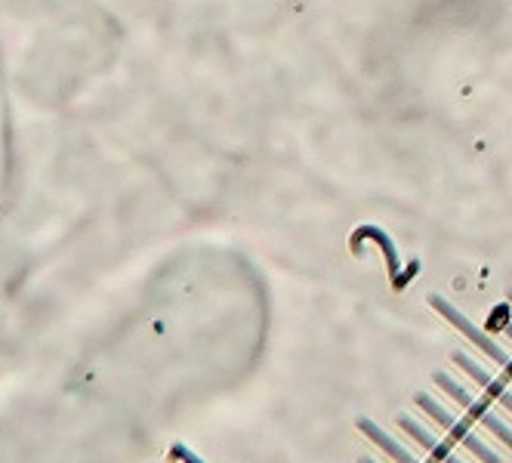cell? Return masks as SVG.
<instances>
[{
	"mask_svg": "<svg viewBox=\"0 0 512 463\" xmlns=\"http://www.w3.org/2000/svg\"><path fill=\"white\" fill-rule=\"evenodd\" d=\"M414 402H417V408H420V411H426L438 426H445V430L451 433V439H457L466 451H472V454L479 457L482 463H503V460H500V454H494V451H491L479 436H472V433H469V426H466V423H460L451 411H445V408L438 405L429 393H417V396H414Z\"/></svg>",
	"mask_w": 512,
	"mask_h": 463,
	"instance_id": "obj_2",
	"label": "cell"
},
{
	"mask_svg": "<svg viewBox=\"0 0 512 463\" xmlns=\"http://www.w3.org/2000/svg\"><path fill=\"white\" fill-rule=\"evenodd\" d=\"M432 383H435L438 389H445V393H448L460 408H466V411H469V417H472V420H479V423L485 426V430H488V433H494L506 448H512V430H509V426H506L497 414H491V411H488V405L475 402V399L466 393V389H463L454 377H448L445 371H435V374H432Z\"/></svg>",
	"mask_w": 512,
	"mask_h": 463,
	"instance_id": "obj_3",
	"label": "cell"
},
{
	"mask_svg": "<svg viewBox=\"0 0 512 463\" xmlns=\"http://www.w3.org/2000/svg\"><path fill=\"white\" fill-rule=\"evenodd\" d=\"M355 426H358V433H361V436H368V439H371L377 448H383V451H386V454H389L395 463H420V460H417V457H414L408 448H401V445H398V442H395V439H392V436L383 430V426H377L374 420L361 417Z\"/></svg>",
	"mask_w": 512,
	"mask_h": 463,
	"instance_id": "obj_6",
	"label": "cell"
},
{
	"mask_svg": "<svg viewBox=\"0 0 512 463\" xmlns=\"http://www.w3.org/2000/svg\"><path fill=\"white\" fill-rule=\"evenodd\" d=\"M509 303H512V291H509Z\"/></svg>",
	"mask_w": 512,
	"mask_h": 463,
	"instance_id": "obj_9",
	"label": "cell"
},
{
	"mask_svg": "<svg viewBox=\"0 0 512 463\" xmlns=\"http://www.w3.org/2000/svg\"><path fill=\"white\" fill-rule=\"evenodd\" d=\"M358 463H377V460H371V457H361Z\"/></svg>",
	"mask_w": 512,
	"mask_h": 463,
	"instance_id": "obj_8",
	"label": "cell"
},
{
	"mask_svg": "<svg viewBox=\"0 0 512 463\" xmlns=\"http://www.w3.org/2000/svg\"><path fill=\"white\" fill-rule=\"evenodd\" d=\"M398 426H401V430H405L408 436H414V442H420L432 457H438V460H442V463H463L460 460V454H454L442 439H438V436H432L429 430H426V426H420L414 417H408V414H401L398 417Z\"/></svg>",
	"mask_w": 512,
	"mask_h": 463,
	"instance_id": "obj_5",
	"label": "cell"
},
{
	"mask_svg": "<svg viewBox=\"0 0 512 463\" xmlns=\"http://www.w3.org/2000/svg\"><path fill=\"white\" fill-rule=\"evenodd\" d=\"M451 362H454L457 368H463V371H466V374H469L475 383H479V386L485 389L488 396H494V399H497V402H500V405H503V408L512 414V393H509V389H506V386H503L497 377H491V374H488V371H485L479 362H472L469 355H466V352H460V349H457V352H451Z\"/></svg>",
	"mask_w": 512,
	"mask_h": 463,
	"instance_id": "obj_4",
	"label": "cell"
},
{
	"mask_svg": "<svg viewBox=\"0 0 512 463\" xmlns=\"http://www.w3.org/2000/svg\"><path fill=\"white\" fill-rule=\"evenodd\" d=\"M503 334H509V340H512V322H509V325H503Z\"/></svg>",
	"mask_w": 512,
	"mask_h": 463,
	"instance_id": "obj_7",
	"label": "cell"
},
{
	"mask_svg": "<svg viewBox=\"0 0 512 463\" xmlns=\"http://www.w3.org/2000/svg\"><path fill=\"white\" fill-rule=\"evenodd\" d=\"M429 306H432L438 315H442V318H448V322H451V325H454V328H457V331H460L472 346H479L491 362H497L506 374H512V355H509L506 349H500V346H497L485 331L475 328V325L469 322V318H466L454 303H448L445 297H435V294H432V297H429Z\"/></svg>",
	"mask_w": 512,
	"mask_h": 463,
	"instance_id": "obj_1",
	"label": "cell"
}]
</instances>
